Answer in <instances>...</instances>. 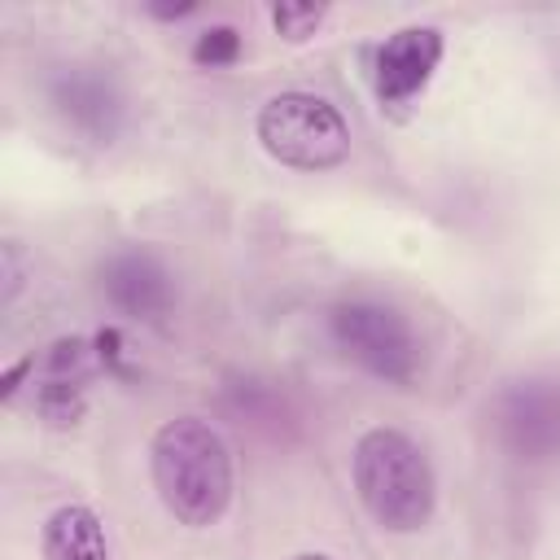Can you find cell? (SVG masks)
<instances>
[{
  "label": "cell",
  "instance_id": "6da1fadb",
  "mask_svg": "<svg viewBox=\"0 0 560 560\" xmlns=\"http://www.w3.org/2000/svg\"><path fill=\"white\" fill-rule=\"evenodd\" d=\"M149 472L162 508L188 529H206L232 508V451L223 433L201 416H175L153 433Z\"/></svg>",
  "mask_w": 560,
  "mask_h": 560
},
{
  "label": "cell",
  "instance_id": "7a4b0ae2",
  "mask_svg": "<svg viewBox=\"0 0 560 560\" xmlns=\"http://www.w3.org/2000/svg\"><path fill=\"white\" fill-rule=\"evenodd\" d=\"M350 477L363 512L389 534H416L438 508V477L424 446L389 424L363 429L350 455Z\"/></svg>",
  "mask_w": 560,
  "mask_h": 560
},
{
  "label": "cell",
  "instance_id": "3957f363",
  "mask_svg": "<svg viewBox=\"0 0 560 560\" xmlns=\"http://www.w3.org/2000/svg\"><path fill=\"white\" fill-rule=\"evenodd\" d=\"M254 136L271 162L289 171H332L350 158V122L315 92H276L254 118Z\"/></svg>",
  "mask_w": 560,
  "mask_h": 560
},
{
  "label": "cell",
  "instance_id": "277c9868",
  "mask_svg": "<svg viewBox=\"0 0 560 560\" xmlns=\"http://www.w3.org/2000/svg\"><path fill=\"white\" fill-rule=\"evenodd\" d=\"M328 337L350 363L394 389H411L424 368L411 319L376 298H341L337 306H328Z\"/></svg>",
  "mask_w": 560,
  "mask_h": 560
},
{
  "label": "cell",
  "instance_id": "5b68a950",
  "mask_svg": "<svg viewBox=\"0 0 560 560\" xmlns=\"http://www.w3.org/2000/svg\"><path fill=\"white\" fill-rule=\"evenodd\" d=\"M490 429L521 464L560 459V376L508 381L490 402Z\"/></svg>",
  "mask_w": 560,
  "mask_h": 560
},
{
  "label": "cell",
  "instance_id": "8992f818",
  "mask_svg": "<svg viewBox=\"0 0 560 560\" xmlns=\"http://www.w3.org/2000/svg\"><path fill=\"white\" fill-rule=\"evenodd\" d=\"M52 114L88 144H114L127 122V96L101 66H57L44 83Z\"/></svg>",
  "mask_w": 560,
  "mask_h": 560
},
{
  "label": "cell",
  "instance_id": "52a82bcc",
  "mask_svg": "<svg viewBox=\"0 0 560 560\" xmlns=\"http://www.w3.org/2000/svg\"><path fill=\"white\" fill-rule=\"evenodd\" d=\"M442 31L438 26H398L385 35V44L372 52V92L381 109L402 114L442 66Z\"/></svg>",
  "mask_w": 560,
  "mask_h": 560
},
{
  "label": "cell",
  "instance_id": "ba28073f",
  "mask_svg": "<svg viewBox=\"0 0 560 560\" xmlns=\"http://www.w3.org/2000/svg\"><path fill=\"white\" fill-rule=\"evenodd\" d=\"M101 293L105 302L140 324H162L175 311V276L153 249H118L101 262Z\"/></svg>",
  "mask_w": 560,
  "mask_h": 560
},
{
  "label": "cell",
  "instance_id": "9c48e42d",
  "mask_svg": "<svg viewBox=\"0 0 560 560\" xmlns=\"http://www.w3.org/2000/svg\"><path fill=\"white\" fill-rule=\"evenodd\" d=\"M44 560H109L105 525L88 503H61L39 534Z\"/></svg>",
  "mask_w": 560,
  "mask_h": 560
},
{
  "label": "cell",
  "instance_id": "30bf717a",
  "mask_svg": "<svg viewBox=\"0 0 560 560\" xmlns=\"http://www.w3.org/2000/svg\"><path fill=\"white\" fill-rule=\"evenodd\" d=\"M35 411L52 429H74L88 411V381H61V376H39L35 381Z\"/></svg>",
  "mask_w": 560,
  "mask_h": 560
},
{
  "label": "cell",
  "instance_id": "8fae6325",
  "mask_svg": "<svg viewBox=\"0 0 560 560\" xmlns=\"http://www.w3.org/2000/svg\"><path fill=\"white\" fill-rule=\"evenodd\" d=\"M228 407L241 416V420H249V424H284V398H280V389H271V385H262V381H236L232 389H228Z\"/></svg>",
  "mask_w": 560,
  "mask_h": 560
},
{
  "label": "cell",
  "instance_id": "7c38bea8",
  "mask_svg": "<svg viewBox=\"0 0 560 560\" xmlns=\"http://www.w3.org/2000/svg\"><path fill=\"white\" fill-rule=\"evenodd\" d=\"M241 31L236 26H206L192 44V61L201 70H223V66H236L241 61Z\"/></svg>",
  "mask_w": 560,
  "mask_h": 560
},
{
  "label": "cell",
  "instance_id": "4fadbf2b",
  "mask_svg": "<svg viewBox=\"0 0 560 560\" xmlns=\"http://www.w3.org/2000/svg\"><path fill=\"white\" fill-rule=\"evenodd\" d=\"M328 18V9L324 4H276L271 9V26L289 39V44H302V39H311L315 31H319V22Z\"/></svg>",
  "mask_w": 560,
  "mask_h": 560
},
{
  "label": "cell",
  "instance_id": "5bb4252c",
  "mask_svg": "<svg viewBox=\"0 0 560 560\" xmlns=\"http://www.w3.org/2000/svg\"><path fill=\"white\" fill-rule=\"evenodd\" d=\"M18 289H22V258H18V245L9 241L4 245V306H13Z\"/></svg>",
  "mask_w": 560,
  "mask_h": 560
},
{
  "label": "cell",
  "instance_id": "9a60e30c",
  "mask_svg": "<svg viewBox=\"0 0 560 560\" xmlns=\"http://www.w3.org/2000/svg\"><path fill=\"white\" fill-rule=\"evenodd\" d=\"M149 13L171 22V18H188V13H197V4H149Z\"/></svg>",
  "mask_w": 560,
  "mask_h": 560
},
{
  "label": "cell",
  "instance_id": "2e32d148",
  "mask_svg": "<svg viewBox=\"0 0 560 560\" xmlns=\"http://www.w3.org/2000/svg\"><path fill=\"white\" fill-rule=\"evenodd\" d=\"M293 560H332V556H324V551H302V556H293Z\"/></svg>",
  "mask_w": 560,
  "mask_h": 560
}]
</instances>
